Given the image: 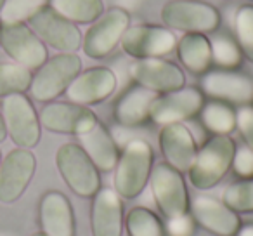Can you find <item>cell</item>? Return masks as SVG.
<instances>
[{
    "instance_id": "6da1fadb",
    "label": "cell",
    "mask_w": 253,
    "mask_h": 236,
    "mask_svg": "<svg viewBox=\"0 0 253 236\" xmlns=\"http://www.w3.org/2000/svg\"><path fill=\"white\" fill-rule=\"evenodd\" d=\"M155 153L148 141L132 139L120 153L115 167V191L120 198H135L144 191L153 170Z\"/></svg>"
},
{
    "instance_id": "7a4b0ae2",
    "label": "cell",
    "mask_w": 253,
    "mask_h": 236,
    "mask_svg": "<svg viewBox=\"0 0 253 236\" xmlns=\"http://www.w3.org/2000/svg\"><path fill=\"white\" fill-rule=\"evenodd\" d=\"M236 144L229 136H211L196 151L189 170V181L196 189H210L222 181L232 165Z\"/></svg>"
},
{
    "instance_id": "3957f363",
    "label": "cell",
    "mask_w": 253,
    "mask_h": 236,
    "mask_svg": "<svg viewBox=\"0 0 253 236\" xmlns=\"http://www.w3.org/2000/svg\"><path fill=\"white\" fill-rule=\"evenodd\" d=\"M82 71V59L77 52H59L37 70L32 78L30 92L40 102H50L59 97Z\"/></svg>"
},
{
    "instance_id": "277c9868",
    "label": "cell",
    "mask_w": 253,
    "mask_h": 236,
    "mask_svg": "<svg viewBox=\"0 0 253 236\" xmlns=\"http://www.w3.org/2000/svg\"><path fill=\"white\" fill-rule=\"evenodd\" d=\"M56 167L61 177L78 196L90 198L101 189V176L85 149L77 142H66L56 151Z\"/></svg>"
},
{
    "instance_id": "5b68a950",
    "label": "cell",
    "mask_w": 253,
    "mask_h": 236,
    "mask_svg": "<svg viewBox=\"0 0 253 236\" xmlns=\"http://www.w3.org/2000/svg\"><path fill=\"white\" fill-rule=\"evenodd\" d=\"M0 113L4 118L7 136L18 148L32 149L39 144L42 125L32 101L25 94H11L2 97Z\"/></svg>"
},
{
    "instance_id": "8992f818",
    "label": "cell",
    "mask_w": 253,
    "mask_h": 236,
    "mask_svg": "<svg viewBox=\"0 0 253 236\" xmlns=\"http://www.w3.org/2000/svg\"><path fill=\"white\" fill-rule=\"evenodd\" d=\"M130 26V14L125 9L115 7L104 11L82 37V49L92 59H102L115 50L123 33Z\"/></svg>"
},
{
    "instance_id": "52a82bcc",
    "label": "cell",
    "mask_w": 253,
    "mask_h": 236,
    "mask_svg": "<svg viewBox=\"0 0 253 236\" xmlns=\"http://www.w3.org/2000/svg\"><path fill=\"white\" fill-rule=\"evenodd\" d=\"M162 21L169 30L208 33L217 30L220 14L203 0H169L162 7Z\"/></svg>"
},
{
    "instance_id": "ba28073f",
    "label": "cell",
    "mask_w": 253,
    "mask_h": 236,
    "mask_svg": "<svg viewBox=\"0 0 253 236\" xmlns=\"http://www.w3.org/2000/svg\"><path fill=\"white\" fill-rule=\"evenodd\" d=\"M26 25L43 44L59 52H77L82 47V33L75 23L57 14L49 4H43L28 18Z\"/></svg>"
},
{
    "instance_id": "9c48e42d",
    "label": "cell",
    "mask_w": 253,
    "mask_h": 236,
    "mask_svg": "<svg viewBox=\"0 0 253 236\" xmlns=\"http://www.w3.org/2000/svg\"><path fill=\"white\" fill-rule=\"evenodd\" d=\"M0 47L16 64L39 70L47 61V47L26 23H0Z\"/></svg>"
},
{
    "instance_id": "30bf717a",
    "label": "cell",
    "mask_w": 253,
    "mask_h": 236,
    "mask_svg": "<svg viewBox=\"0 0 253 236\" xmlns=\"http://www.w3.org/2000/svg\"><path fill=\"white\" fill-rule=\"evenodd\" d=\"M149 183H151L153 196L167 219L189 212V194L182 172L173 169L167 162L156 163L153 165Z\"/></svg>"
},
{
    "instance_id": "8fae6325",
    "label": "cell",
    "mask_w": 253,
    "mask_h": 236,
    "mask_svg": "<svg viewBox=\"0 0 253 236\" xmlns=\"http://www.w3.org/2000/svg\"><path fill=\"white\" fill-rule=\"evenodd\" d=\"M205 94L198 87H180L177 91L156 95L149 109V118L158 125L182 124L201 111Z\"/></svg>"
},
{
    "instance_id": "7c38bea8",
    "label": "cell",
    "mask_w": 253,
    "mask_h": 236,
    "mask_svg": "<svg viewBox=\"0 0 253 236\" xmlns=\"http://www.w3.org/2000/svg\"><path fill=\"white\" fill-rule=\"evenodd\" d=\"M123 52L134 59L162 57L177 47V39L172 30L155 25L128 26L120 40Z\"/></svg>"
},
{
    "instance_id": "4fadbf2b",
    "label": "cell",
    "mask_w": 253,
    "mask_h": 236,
    "mask_svg": "<svg viewBox=\"0 0 253 236\" xmlns=\"http://www.w3.org/2000/svg\"><path fill=\"white\" fill-rule=\"evenodd\" d=\"M37 170L32 149L16 148L0 162V201L14 203L23 196Z\"/></svg>"
},
{
    "instance_id": "5bb4252c",
    "label": "cell",
    "mask_w": 253,
    "mask_h": 236,
    "mask_svg": "<svg viewBox=\"0 0 253 236\" xmlns=\"http://www.w3.org/2000/svg\"><path fill=\"white\" fill-rule=\"evenodd\" d=\"M39 120L43 129L56 134L82 136L97 124V116L88 106L50 101L42 108Z\"/></svg>"
},
{
    "instance_id": "9a60e30c",
    "label": "cell",
    "mask_w": 253,
    "mask_h": 236,
    "mask_svg": "<svg viewBox=\"0 0 253 236\" xmlns=\"http://www.w3.org/2000/svg\"><path fill=\"white\" fill-rule=\"evenodd\" d=\"M130 77L134 82L155 94H167L184 87L186 77L177 64L162 57L135 59L130 64Z\"/></svg>"
},
{
    "instance_id": "2e32d148",
    "label": "cell",
    "mask_w": 253,
    "mask_h": 236,
    "mask_svg": "<svg viewBox=\"0 0 253 236\" xmlns=\"http://www.w3.org/2000/svg\"><path fill=\"white\" fill-rule=\"evenodd\" d=\"M201 92L222 102L250 104L253 101V78L231 70H215L203 73Z\"/></svg>"
},
{
    "instance_id": "e0dca14e",
    "label": "cell",
    "mask_w": 253,
    "mask_h": 236,
    "mask_svg": "<svg viewBox=\"0 0 253 236\" xmlns=\"http://www.w3.org/2000/svg\"><path fill=\"white\" fill-rule=\"evenodd\" d=\"M116 75L109 68L94 66L75 77V80L66 89V95L71 102L82 106L97 104L115 92Z\"/></svg>"
},
{
    "instance_id": "ac0fdd59",
    "label": "cell",
    "mask_w": 253,
    "mask_h": 236,
    "mask_svg": "<svg viewBox=\"0 0 253 236\" xmlns=\"http://www.w3.org/2000/svg\"><path fill=\"white\" fill-rule=\"evenodd\" d=\"M191 217L196 224L217 236H236L241 228L238 212L231 210L224 201L210 196H198L189 203Z\"/></svg>"
},
{
    "instance_id": "d6986e66",
    "label": "cell",
    "mask_w": 253,
    "mask_h": 236,
    "mask_svg": "<svg viewBox=\"0 0 253 236\" xmlns=\"http://www.w3.org/2000/svg\"><path fill=\"white\" fill-rule=\"evenodd\" d=\"M90 229L92 236H122L123 207L115 189L101 188L92 196Z\"/></svg>"
},
{
    "instance_id": "ffe728a7",
    "label": "cell",
    "mask_w": 253,
    "mask_h": 236,
    "mask_svg": "<svg viewBox=\"0 0 253 236\" xmlns=\"http://www.w3.org/2000/svg\"><path fill=\"white\" fill-rule=\"evenodd\" d=\"M160 149L167 163L179 172H187L196 156V141L184 124L162 125L160 131Z\"/></svg>"
},
{
    "instance_id": "44dd1931",
    "label": "cell",
    "mask_w": 253,
    "mask_h": 236,
    "mask_svg": "<svg viewBox=\"0 0 253 236\" xmlns=\"http://www.w3.org/2000/svg\"><path fill=\"white\" fill-rule=\"evenodd\" d=\"M39 219L47 236H75V214L71 203L59 191H47L40 200Z\"/></svg>"
},
{
    "instance_id": "7402d4cb",
    "label": "cell",
    "mask_w": 253,
    "mask_h": 236,
    "mask_svg": "<svg viewBox=\"0 0 253 236\" xmlns=\"http://www.w3.org/2000/svg\"><path fill=\"white\" fill-rule=\"evenodd\" d=\"M156 95L158 94L141 87V85L128 89L116 101L115 109H113L116 124H120L122 127H137V125L144 124L149 118V109H151Z\"/></svg>"
},
{
    "instance_id": "603a6c76",
    "label": "cell",
    "mask_w": 253,
    "mask_h": 236,
    "mask_svg": "<svg viewBox=\"0 0 253 236\" xmlns=\"http://www.w3.org/2000/svg\"><path fill=\"white\" fill-rule=\"evenodd\" d=\"M82 148L88 155V158L94 162L99 172H109L116 167L118 162V146H116L113 136L102 124H95L88 132L80 136Z\"/></svg>"
},
{
    "instance_id": "cb8c5ba5",
    "label": "cell",
    "mask_w": 253,
    "mask_h": 236,
    "mask_svg": "<svg viewBox=\"0 0 253 236\" xmlns=\"http://www.w3.org/2000/svg\"><path fill=\"white\" fill-rule=\"evenodd\" d=\"M175 49L182 66L193 73H207L211 66V46L205 33H186Z\"/></svg>"
},
{
    "instance_id": "d4e9b609",
    "label": "cell",
    "mask_w": 253,
    "mask_h": 236,
    "mask_svg": "<svg viewBox=\"0 0 253 236\" xmlns=\"http://www.w3.org/2000/svg\"><path fill=\"white\" fill-rule=\"evenodd\" d=\"M47 4L75 25H90L104 12L102 0H47Z\"/></svg>"
},
{
    "instance_id": "484cf974",
    "label": "cell",
    "mask_w": 253,
    "mask_h": 236,
    "mask_svg": "<svg viewBox=\"0 0 253 236\" xmlns=\"http://www.w3.org/2000/svg\"><path fill=\"white\" fill-rule=\"evenodd\" d=\"M203 125L213 136H229L236 129V111L222 101L203 104L200 111Z\"/></svg>"
},
{
    "instance_id": "4316f807",
    "label": "cell",
    "mask_w": 253,
    "mask_h": 236,
    "mask_svg": "<svg viewBox=\"0 0 253 236\" xmlns=\"http://www.w3.org/2000/svg\"><path fill=\"white\" fill-rule=\"evenodd\" d=\"M123 224L128 236H163L165 233L158 215L144 207L132 208L123 219Z\"/></svg>"
},
{
    "instance_id": "83f0119b",
    "label": "cell",
    "mask_w": 253,
    "mask_h": 236,
    "mask_svg": "<svg viewBox=\"0 0 253 236\" xmlns=\"http://www.w3.org/2000/svg\"><path fill=\"white\" fill-rule=\"evenodd\" d=\"M32 71L16 63H0V97L30 91Z\"/></svg>"
},
{
    "instance_id": "f1b7e54d",
    "label": "cell",
    "mask_w": 253,
    "mask_h": 236,
    "mask_svg": "<svg viewBox=\"0 0 253 236\" xmlns=\"http://www.w3.org/2000/svg\"><path fill=\"white\" fill-rule=\"evenodd\" d=\"M236 44L241 54L253 63V5H243L234 18Z\"/></svg>"
},
{
    "instance_id": "f546056e",
    "label": "cell",
    "mask_w": 253,
    "mask_h": 236,
    "mask_svg": "<svg viewBox=\"0 0 253 236\" xmlns=\"http://www.w3.org/2000/svg\"><path fill=\"white\" fill-rule=\"evenodd\" d=\"M222 200L234 212H253V177L227 186Z\"/></svg>"
},
{
    "instance_id": "4dcf8cb0",
    "label": "cell",
    "mask_w": 253,
    "mask_h": 236,
    "mask_svg": "<svg viewBox=\"0 0 253 236\" xmlns=\"http://www.w3.org/2000/svg\"><path fill=\"white\" fill-rule=\"evenodd\" d=\"M211 46V63L218 64V66L231 70L236 68L241 63V50H239L238 44L232 39L224 35L213 37L210 40Z\"/></svg>"
},
{
    "instance_id": "1f68e13d",
    "label": "cell",
    "mask_w": 253,
    "mask_h": 236,
    "mask_svg": "<svg viewBox=\"0 0 253 236\" xmlns=\"http://www.w3.org/2000/svg\"><path fill=\"white\" fill-rule=\"evenodd\" d=\"M47 4V0H5L0 9V23H25L28 18Z\"/></svg>"
},
{
    "instance_id": "d6a6232c",
    "label": "cell",
    "mask_w": 253,
    "mask_h": 236,
    "mask_svg": "<svg viewBox=\"0 0 253 236\" xmlns=\"http://www.w3.org/2000/svg\"><path fill=\"white\" fill-rule=\"evenodd\" d=\"M236 127L245 139L246 146L253 149V106L243 104L236 111Z\"/></svg>"
},
{
    "instance_id": "836d02e7",
    "label": "cell",
    "mask_w": 253,
    "mask_h": 236,
    "mask_svg": "<svg viewBox=\"0 0 253 236\" xmlns=\"http://www.w3.org/2000/svg\"><path fill=\"white\" fill-rule=\"evenodd\" d=\"M231 167L243 179L253 177V149L248 148V146H243V148L236 149Z\"/></svg>"
},
{
    "instance_id": "e575fe53",
    "label": "cell",
    "mask_w": 253,
    "mask_h": 236,
    "mask_svg": "<svg viewBox=\"0 0 253 236\" xmlns=\"http://www.w3.org/2000/svg\"><path fill=\"white\" fill-rule=\"evenodd\" d=\"M194 231V221L191 215H177V217L169 219L167 224V233L170 236H191Z\"/></svg>"
},
{
    "instance_id": "d590c367",
    "label": "cell",
    "mask_w": 253,
    "mask_h": 236,
    "mask_svg": "<svg viewBox=\"0 0 253 236\" xmlns=\"http://www.w3.org/2000/svg\"><path fill=\"white\" fill-rule=\"evenodd\" d=\"M141 4H142V0H120V5H118V7H122V9H125V11H128V9L139 7Z\"/></svg>"
},
{
    "instance_id": "8d00e7d4",
    "label": "cell",
    "mask_w": 253,
    "mask_h": 236,
    "mask_svg": "<svg viewBox=\"0 0 253 236\" xmlns=\"http://www.w3.org/2000/svg\"><path fill=\"white\" fill-rule=\"evenodd\" d=\"M236 236H253V224L241 226V228H239V231L236 233Z\"/></svg>"
},
{
    "instance_id": "74e56055",
    "label": "cell",
    "mask_w": 253,
    "mask_h": 236,
    "mask_svg": "<svg viewBox=\"0 0 253 236\" xmlns=\"http://www.w3.org/2000/svg\"><path fill=\"white\" fill-rule=\"evenodd\" d=\"M5 138H7V131H5L4 118H2V113H0V142H4Z\"/></svg>"
},
{
    "instance_id": "f35d334b",
    "label": "cell",
    "mask_w": 253,
    "mask_h": 236,
    "mask_svg": "<svg viewBox=\"0 0 253 236\" xmlns=\"http://www.w3.org/2000/svg\"><path fill=\"white\" fill-rule=\"evenodd\" d=\"M32 236H47V235H45V233H43V231H39V233H33Z\"/></svg>"
},
{
    "instance_id": "ab89813d",
    "label": "cell",
    "mask_w": 253,
    "mask_h": 236,
    "mask_svg": "<svg viewBox=\"0 0 253 236\" xmlns=\"http://www.w3.org/2000/svg\"><path fill=\"white\" fill-rule=\"evenodd\" d=\"M4 4H5V0H0V9L4 7Z\"/></svg>"
},
{
    "instance_id": "60d3db41",
    "label": "cell",
    "mask_w": 253,
    "mask_h": 236,
    "mask_svg": "<svg viewBox=\"0 0 253 236\" xmlns=\"http://www.w3.org/2000/svg\"><path fill=\"white\" fill-rule=\"evenodd\" d=\"M0 162H2V156H0Z\"/></svg>"
},
{
    "instance_id": "b9f144b4",
    "label": "cell",
    "mask_w": 253,
    "mask_h": 236,
    "mask_svg": "<svg viewBox=\"0 0 253 236\" xmlns=\"http://www.w3.org/2000/svg\"><path fill=\"white\" fill-rule=\"evenodd\" d=\"M0 26H2V25H0Z\"/></svg>"
}]
</instances>
